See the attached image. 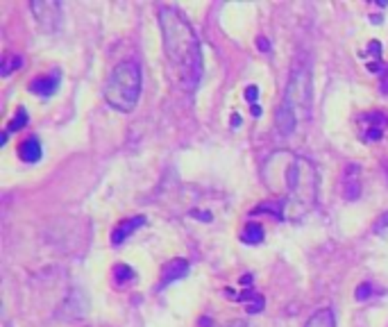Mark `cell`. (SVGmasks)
I'll use <instances>...</instances> for the list:
<instances>
[{
    "mask_svg": "<svg viewBox=\"0 0 388 327\" xmlns=\"http://www.w3.org/2000/svg\"><path fill=\"white\" fill-rule=\"evenodd\" d=\"M159 27L163 53L186 91H193L203 78V48L196 30L177 7H161Z\"/></svg>",
    "mask_w": 388,
    "mask_h": 327,
    "instance_id": "1",
    "label": "cell"
},
{
    "mask_svg": "<svg viewBox=\"0 0 388 327\" xmlns=\"http://www.w3.org/2000/svg\"><path fill=\"white\" fill-rule=\"evenodd\" d=\"M264 236H266L264 225H261V223H257V221H250L248 225L243 227L241 241H243V243H248V245H255V243H261V241H264Z\"/></svg>",
    "mask_w": 388,
    "mask_h": 327,
    "instance_id": "12",
    "label": "cell"
},
{
    "mask_svg": "<svg viewBox=\"0 0 388 327\" xmlns=\"http://www.w3.org/2000/svg\"><path fill=\"white\" fill-rule=\"evenodd\" d=\"M146 225V216H132V218H125L121 221L118 225L114 227V232H111V243L114 245H121L125 239H130V236L137 232L139 227Z\"/></svg>",
    "mask_w": 388,
    "mask_h": 327,
    "instance_id": "9",
    "label": "cell"
},
{
    "mask_svg": "<svg viewBox=\"0 0 388 327\" xmlns=\"http://www.w3.org/2000/svg\"><path fill=\"white\" fill-rule=\"evenodd\" d=\"M23 66V57L16 55V53H5L3 55V64H0V73L5 78H10L14 71H19Z\"/></svg>",
    "mask_w": 388,
    "mask_h": 327,
    "instance_id": "14",
    "label": "cell"
},
{
    "mask_svg": "<svg viewBox=\"0 0 388 327\" xmlns=\"http://www.w3.org/2000/svg\"><path fill=\"white\" fill-rule=\"evenodd\" d=\"M379 89H382V93H386V95H388V71H386L384 76H382V87H379Z\"/></svg>",
    "mask_w": 388,
    "mask_h": 327,
    "instance_id": "20",
    "label": "cell"
},
{
    "mask_svg": "<svg viewBox=\"0 0 388 327\" xmlns=\"http://www.w3.org/2000/svg\"><path fill=\"white\" fill-rule=\"evenodd\" d=\"M304 327H336V321H334V311L332 309H318L316 314L309 318Z\"/></svg>",
    "mask_w": 388,
    "mask_h": 327,
    "instance_id": "13",
    "label": "cell"
},
{
    "mask_svg": "<svg viewBox=\"0 0 388 327\" xmlns=\"http://www.w3.org/2000/svg\"><path fill=\"white\" fill-rule=\"evenodd\" d=\"M25 123H27V111L23 107H19L16 111V116L12 118L10 125H7V132H16V130H23L25 128Z\"/></svg>",
    "mask_w": 388,
    "mask_h": 327,
    "instance_id": "16",
    "label": "cell"
},
{
    "mask_svg": "<svg viewBox=\"0 0 388 327\" xmlns=\"http://www.w3.org/2000/svg\"><path fill=\"white\" fill-rule=\"evenodd\" d=\"M141 98V66L137 62H121L114 66L104 82V100L121 114H130Z\"/></svg>",
    "mask_w": 388,
    "mask_h": 327,
    "instance_id": "3",
    "label": "cell"
},
{
    "mask_svg": "<svg viewBox=\"0 0 388 327\" xmlns=\"http://www.w3.org/2000/svg\"><path fill=\"white\" fill-rule=\"evenodd\" d=\"M241 125V116L238 114H232V128H238Z\"/></svg>",
    "mask_w": 388,
    "mask_h": 327,
    "instance_id": "21",
    "label": "cell"
},
{
    "mask_svg": "<svg viewBox=\"0 0 388 327\" xmlns=\"http://www.w3.org/2000/svg\"><path fill=\"white\" fill-rule=\"evenodd\" d=\"M186 273H189V262L186 259H173L161 271V286H166L175 280H182Z\"/></svg>",
    "mask_w": 388,
    "mask_h": 327,
    "instance_id": "11",
    "label": "cell"
},
{
    "mask_svg": "<svg viewBox=\"0 0 388 327\" xmlns=\"http://www.w3.org/2000/svg\"><path fill=\"white\" fill-rule=\"evenodd\" d=\"M236 327H243V325H241V323H238V325H236Z\"/></svg>",
    "mask_w": 388,
    "mask_h": 327,
    "instance_id": "26",
    "label": "cell"
},
{
    "mask_svg": "<svg viewBox=\"0 0 388 327\" xmlns=\"http://www.w3.org/2000/svg\"><path fill=\"white\" fill-rule=\"evenodd\" d=\"M30 10L34 14V21L43 32H57L62 25V5L59 3H43V0H34L30 3Z\"/></svg>",
    "mask_w": 388,
    "mask_h": 327,
    "instance_id": "5",
    "label": "cell"
},
{
    "mask_svg": "<svg viewBox=\"0 0 388 327\" xmlns=\"http://www.w3.org/2000/svg\"><path fill=\"white\" fill-rule=\"evenodd\" d=\"M250 111H252V116H257V118L261 116V107H259V105H252V109H250Z\"/></svg>",
    "mask_w": 388,
    "mask_h": 327,
    "instance_id": "22",
    "label": "cell"
},
{
    "mask_svg": "<svg viewBox=\"0 0 388 327\" xmlns=\"http://www.w3.org/2000/svg\"><path fill=\"white\" fill-rule=\"evenodd\" d=\"M259 48L261 50H268V41L266 39H259Z\"/></svg>",
    "mask_w": 388,
    "mask_h": 327,
    "instance_id": "23",
    "label": "cell"
},
{
    "mask_svg": "<svg viewBox=\"0 0 388 327\" xmlns=\"http://www.w3.org/2000/svg\"><path fill=\"white\" fill-rule=\"evenodd\" d=\"M59 82H62V76H59V71H50L48 76H41L30 82V91L34 95H43V98H48L59 89Z\"/></svg>",
    "mask_w": 388,
    "mask_h": 327,
    "instance_id": "8",
    "label": "cell"
},
{
    "mask_svg": "<svg viewBox=\"0 0 388 327\" xmlns=\"http://www.w3.org/2000/svg\"><path fill=\"white\" fill-rule=\"evenodd\" d=\"M372 295V286L370 284H361L356 289V300H368Z\"/></svg>",
    "mask_w": 388,
    "mask_h": 327,
    "instance_id": "17",
    "label": "cell"
},
{
    "mask_svg": "<svg viewBox=\"0 0 388 327\" xmlns=\"http://www.w3.org/2000/svg\"><path fill=\"white\" fill-rule=\"evenodd\" d=\"M361 123L365 125L363 128V139L365 141H377L384 137V130L388 125V116L384 111H368V114L361 116Z\"/></svg>",
    "mask_w": 388,
    "mask_h": 327,
    "instance_id": "6",
    "label": "cell"
},
{
    "mask_svg": "<svg viewBox=\"0 0 388 327\" xmlns=\"http://www.w3.org/2000/svg\"><path fill=\"white\" fill-rule=\"evenodd\" d=\"M257 98H259V89L257 87H248V89H245V100L255 102Z\"/></svg>",
    "mask_w": 388,
    "mask_h": 327,
    "instance_id": "18",
    "label": "cell"
},
{
    "mask_svg": "<svg viewBox=\"0 0 388 327\" xmlns=\"http://www.w3.org/2000/svg\"><path fill=\"white\" fill-rule=\"evenodd\" d=\"M19 157H21V161H25V164L41 161V157H43L41 141L36 137H30L25 141H21V144H19Z\"/></svg>",
    "mask_w": 388,
    "mask_h": 327,
    "instance_id": "10",
    "label": "cell"
},
{
    "mask_svg": "<svg viewBox=\"0 0 388 327\" xmlns=\"http://www.w3.org/2000/svg\"><path fill=\"white\" fill-rule=\"evenodd\" d=\"M384 229H388V212L377 221V225H375V232H384Z\"/></svg>",
    "mask_w": 388,
    "mask_h": 327,
    "instance_id": "19",
    "label": "cell"
},
{
    "mask_svg": "<svg viewBox=\"0 0 388 327\" xmlns=\"http://www.w3.org/2000/svg\"><path fill=\"white\" fill-rule=\"evenodd\" d=\"M266 187L282 200H293L302 212L313 210L318 200V170L302 155L277 150L264 161L261 168Z\"/></svg>",
    "mask_w": 388,
    "mask_h": 327,
    "instance_id": "2",
    "label": "cell"
},
{
    "mask_svg": "<svg viewBox=\"0 0 388 327\" xmlns=\"http://www.w3.org/2000/svg\"><path fill=\"white\" fill-rule=\"evenodd\" d=\"M282 105H286L293 111L297 121L300 118H309L311 114V64L304 62L302 57L295 59Z\"/></svg>",
    "mask_w": 388,
    "mask_h": 327,
    "instance_id": "4",
    "label": "cell"
},
{
    "mask_svg": "<svg viewBox=\"0 0 388 327\" xmlns=\"http://www.w3.org/2000/svg\"><path fill=\"white\" fill-rule=\"evenodd\" d=\"M114 280H116V284L132 282L134 280V271L130 269V266H125V264H116L114 266Z\"/></svg>",
    "mask_w": 388,
    "mask_h": 327,
    "instance_id": "15",
    "label": "cell"
},
{
    "mask_svg": "<svg viewBox=\"0 0 388 327\" xmlns=\"http://www.w3.org/2000/svg\"><path fill=\"white\" fill-rule=\"evenodd\" d=\"M3 327H12V325H10V323H5V325H3Z\"/></svg>",
    "mask_w": 388,
    "mask_h": 327,
    "instance_id": "25",
    "label": "cell"
},
{
    "mask_svg": "<svg viewBox=\"0 0 388 327\" xmlns=\"http://www.w3.org/2000/svg\"><path fill=\"white\" fill-rule=\"evenodd\" d=\"M343 193H345V200L354 203L361 196V166L359 164H350V166L343 170Z\"/></svg>",
    "mask_w": 388,
    "mask_h": 327,
    "instance_id": "7",
    "label": "cell"
},
{
    "mask_svg": "<svg viewBox=\"0 0 388 327\" xmlns=\"http://www.w3.org/2000/svg\"><path fill=\"white\" fill-rule=\"evenodd\" d=\"M382 168H384V175H386V180H388V159L382 164Z\"/></svg>",
    "mask_w": 388,
    "mask_h": 327,
    "instance_id": "24",
    "label": "cell"
}]
</instances>
